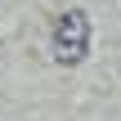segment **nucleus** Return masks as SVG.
<instances>
[{
    "instance_id": "f257e3e1",
    "label": "nucleus",
    "mask_w": 121,
    "mask_h": 121,
    "mask_svg": "<svg viewBox=\"0 0 121 121\" xmlns=\"http://www.w3.org/2000/svg\"><path fill=\"white\" fill-rule=\"evenodd\" d=\"M90 54V18L81 13V9H67V13H58V22H54V58L58 63H81Z\"/></svg>"
}]
</instances>
